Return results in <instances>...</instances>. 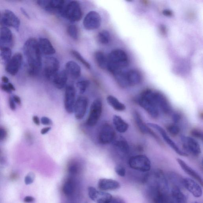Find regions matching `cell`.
I'll return each instance as SVG.
<instances>
[{"instance_id": "6da1fadb", "label": "cell", "mask_w": 203, "mask_h": 203, "mask_svg": "<svg viewBox=\"0 0 203 203\" xmlns=\"http://www.w3.org/2000/svg\"><path fill=\"white\" fill-rule=\"evenodd\" d=\"M23 50L28 65V73L31 76H35L39 73L42 67L41 53L38 42L33 38L28 39L25 43Z\"/></svg>"}, {"instance_id": "7a4b0ae2", "label": "cell", "mask_w": 203, "mask_h": 203, "mask_svg": "<svg viewBox=\"0 0 203 203\" xmlns=\"http://www.w3.org/2000/svg\"><path fill=\"white\" fill-rule=\"evenodd\" d=\"M107 70L114 74L117 71L125 69L129 64V59L124 51L115 49L109 54L108 57Z\"/></svg>"}, {"instance_id": "3957f363", "label": "cell", "mask_w": 203, "mask_h": 203, "mask_svg": "<svg viewBox=\"0 0 203 203\" xmlns=\"http://www.w3.org/2000/svg\"><path fill=\"white\" fill-rule=\"evenodd\" d=\"M152 90L147 89L144 91L138 99V102L151 117L156 119L159 117V110L152 96Z\"/></svg>"}, {"instance_id": "277c9868", "label": "cell", "mask_w": 203, "mask_h": 203, "mask_svg": "<svg viewBox=\"0 0 203 203\" xmlns=\"http://www.w3.org/2000/svg\"><path fill=\"white\" fill-rule=\"evenodd\" d=\"M66 2L61 16L71 21H79L82 16V9L79 3L76 1Z\"/></svg>"}, {"instance_id": "5b68a950", "label": "cell", "mask_w": 203, "mask_h": 203, "mask_svg": "<svg viewBox=\"0 0 203 203\" xmlns=\"http://www.w3.org/2000/svg\"><path fill=\"white\" fill-rule=\"evenodd\" d=\"M129 164L132 169L141 172H149L151 168L150 159L144 155H137L130 158Z\"/></svg>"}, {"instance_id": "8992f818", "label": "cell", "mask_w": 203, "mask_h": 203, "mask_svg": "<svg viewBox=\"0 0 203 203\" xmlns=\"http://www.w3.org/2000/svg\"><path fill=\"white\" fill-rule=\"evenodd\" d=\"M102 111V102L100 98H97L93 102L90 109L89 115L86 124L89 127H93L98 123Z\"/></svg>"}, {"instance_id": "52a82bcc", "label": "cell", "mask_w": 203, "mask_h": 203, "mask_svg": "<svg viewBox=\"0 0 203 203\" xmlns=\"http://www.w3.org/2000/svg\"><path fill=\"white\" fill-rule=\"evenodd\" d=\"M66 2L63 0H40L37 1L38 5L48 12L61 15Z\"/></svg>"}, {"instance_id": "ba28073f", "label": "cell", "mask_w": 203, "mask_h": 203, "mask_svg": "<svg viewBox=\"0 0 203 203\" xmlns=\"http://www.w3.org/2000/svg\"><path fill=\"white\" fill-rule=\"evenodd\" d=\"M20 25L19 19L12 12L9 10H5L2 12L0 18V26L2 27H14L18 31Z\"/></svg>"}, {"instance_id": "9c48e42d", "label": "cell", "mask_w": 203, "mask_h": 203, "mask_svg": "<svg viewBox=\"0 0 203 203\" xmlns=\"http://www.w3.org/2000/svg\"><path fill=\"white\" fill-rule=\"evenodd\" d=\"M115 137V130L111 124L105 123L101 126L98 136L100 143L104 145L109 144L114 141Z\"/></svg>"}, {"instance_id": "30bf717a", "label": "cell", "mask_w": 203, "mask_h": 203, "mask_svg": "<svg viewBox=\"0 0 203 203\" xmlns=\"http://www.w3.org/2000/svg\"><path fill=\"white\" fill-rule=\"evenodd\" d=\"M181 143L185 150L188 153L197 156L201 153V149L199 144L195 139L185 136H181Z\"/></svg>"}, {"instance_id": "8fae6325", "label": "cell", "mask_w": 203, "mask_h": 203, "mask_svg": "<svg viewBox=\"0 0 203 203\" xmlns=\"http://www.w3.org/2000/svg\"><path fill=\"white\" fill-rule=\"evenodd\" d=\"M148 125L149 127L154 128L157 130L158 132L161 135L163 140H165L168 145H169L171 148H172L174 151L178 154L181 156H187L188 154L186 152L182 151L180 150L177 145L170 139L169 136L168 135L167 133L165 131V130L162 128L160 126L157 124L154 123H149L147 124Z\"/></svg>"}, {"instance_id": "7c38bea8", "label": "cell", "mask_w": 203, "mask_h": 203, "mask_svg": "<svg viewBox=\"0 0 203 203\" xmlns=\"http://www.w3.org/2000/svg\"><path fill=\"white\" fill-rule=\"evenodd\" d=\"M76 91L73 85H69L66 87L65 91L64 105L66 112L68 114L73 112L74 108L76 101Z\"/></svg>"}, {"instance_id": "4fadbf2b", "label": "cell", "mask_w": 203, "mask_h": 203, "mask_svg": "<svg viewBox=\"0 0 203 203\" xmlns=\"http://www.w3.org/2000/svg\"><path fill=\"white\" fill-rule=\"evenodd\" d=\"M60 64L57 59L54 57L48 58L45 62L44 74L47 79L52 80L59 73Z\"/></svg>"}, {"instance_id": "5bb4252c", "label": "cell", "mask_w": 203, "mask_h": 203, "mask_svg": "<svg viewBox=\"0 0 203 203\" xmlns=\"http://www.w3.org/2000/svg\"><path fill=\"white\" fill-rule=\"evenodd\" d=\"M101 18L98 12L91 11L85 16L83 20L84 27L87 30H92L99 28L101 26Z\"/></svg>"}, {"instance_id": "9a60e30c", "label": "cell", "mask_w": 203, "mask_h": 203, "mask_svg": "<svg viewBox=\"0 0 203 203\" xmlns=\"http://www.w3.org/2000/svg\"><path fill=\"white\" fill-rule=\"evenodd\" d=\"M152 96L159 111L165 114H169L172 111V107L164 95L158 91H152Z\"/></svg>"}, {"instance_id": "2e32d148", "label": "cell", "mask_w": 203, "mask_h": 203, "mask_svg": "<svg viewBox=\"0 0 203 203\" xmlns=\"http://www.w3.org/2000/svg\"><path fill=\"white\" fill-rule=\"evenodd\" d=\"M13 45V38L11 30L7 27H0V50L11 49Z\"/></svg>"}, {"instance_id": "e0dca14e", "label": "cell", "mask_w": 203, "mask_h": 203, "mask_svg": "<svg viewBox=\"0 0 203 203\" xmlns=\"http://www.w3.org/2000/svg\"><path fill=\"white\" fill-rule=\"evenodd\" d=\"M88 105V100L86 97L79 96L76 100L73 112L77 120L82 119L86 114Z\"/></svg>"}, {"instance_id": "ac0fdd59", "label": "cell", "mask_w": 203, "mask_h": 203, "mask_svg": "<svg viewBox=\"0 0 203 203\" xmlns=\"http://www.w3.org/2000/svg\"><path fill=\"white\" fill-rule=\"evenodd\" d=\"M133 116L134 120L138 128L141 132L144 134L150 135L152 137L154 138L155 140L157 141L158 143L162 144L161 140L159 139V138L154 132H153L148 125H146L145 123L142 119L141 116L138 112L137 111H135L133 113Z\"/></svg>"}, {"instance_id": "d6986e66", "label": "cell", "mask_w": 203, "mask_h": 203, "mask_svg": "<svg viewBox=\"0 0 203 203\" xmlns=\"http://www.w3.org/2000/svg\"><path fill=\"white\" fill-rule=\"evenodd\" d=\"M88 191L90 198L96 203H107L112 198L111 194L98 191L93 187H88Z\"/></svg>"}, {"instance_id": "ffe728a7", "label": "cell", "mask_w": 203, "mask_h": 203, "mask_svg": "<svg viewBox=\"0 0 203 203\" xmlns=\"http://www.w3.org/2000/svg\"><path fill=\"white\" fill-rule=\"evenodd\" d=\"M22 56L21 53L14 54L6 64V71L12 75H15L18 72L22 62Z\"/></svg>"}, {"instance_id": "44dd1931", "label": "cell", "mask_w": 203, "mask_h": 203, "mask_svg": "<svg viewBox=\"0 0 203 203\" xmlns=\"http://www.w3.org/2000/svg\"><path fill=\"white\" fill-rule=\"evenodd\" d=\"M149 193L152 203H168L167 194L154 186H149Z\"/></svg>"}, {"instance_id": "7402d4cb", "label": "cell", "mask_w": 203, "mask_h": 203, "mask_svg": "<svg viewBox=\"0 0 203 203\" xmlns=\"http://www.w3.org/2000/svg\"><path fill=\"white\" fill-rule=\"evenodd\" d=\"M182 185L196 198H199L202 196V188L193 180L188 178H184L182 180Z\"/></svg>"}, {"instance_id": "603a6c76", "label": "cell", "mask_w": 203, "mask_h": 203, "mask_svg": "<svg viewBox=\"0 0 203 203\" xmlns=\"http://www.w3.org/2000/svg\"><path fill=\"white\" fill-rule=\"evenodd\" d=\"M177 162L179 164L182 170L186 173L195 179L199 182L201 186L203 185V180L202 178L196 171L190 167L185 161L180 158L177 159Z\"/></svg>"}, {"instance_id": "cb8c5ba5", "label": "cell", "mask_w": 203, "mask_h": 203, "mask_svg": "<svg viewBox=\"0 0 203 203\" xmlns=\"http://www.w3.org/2000/svg\"><path fill=\"white\" fill-rule=\"evenodd\" d=\"M120 187L119 182L114 180L102 179L98 181V187L100 190L102 191L116 190L120 188Z\"/></svg>"}, {"instance_id": "d4e9b609", "label": "cell", "mask_w": 203, "mask_h": 203, "mask_svg": "<svg viewBox=\"0 0 203 203\" xmlns=\"http://www.w3.org/2000/svg\"><path fill=\"white\" fill-rule=\"evenodd\" d=\"M38 42L41 53L46 55H50L55 53L54 47L47 39L40 38Z\"/></svg>"}, {"instance_id": "484cf974", "label": "cell", "mask_w": 203, "mask_h": 203, "mask_svg": "<svg viewBox=\"0 0 203 203\" xmlns=\"http://www.w3.org/2000/svg\"><path fill=\"white\" fill-rule=\"evenodd\" d=\"M66 71L68 75H69L73 79H76L80 76L81 69L79 65L73 61L68 62L66 64Z\"/></svg>"}, {"instance_id": "4316f807", "label": "cell", "mask_w": 203, "mask_h": 203, "mask_svg": "<svg viewBox=\"0 0 203 203\" xmlns=\"http://www.w3.org/2000/svg\"><path fill=\"white\" fill-rule=\"evenodd\" d=\"M127 78L129 87L139 85L141 82L142 79L141 74L135 69L127 71Z\"/></svg>"}, {"instance_id": "83f0119b", "label": "cell", "mask_w": 203, "mask_h": 203, "mask_svg": "<svg viewBox=\"0 0 203 203\" xmlns=\"http://www.w3.org/2000/svg\"><path fill=\"white\" fill-rule=\"evenodd\" d=\"M68 75L66 70L59 72L52 80L54 86L59 89L64 87L67 82Z\"/></svg>"}, {"instance_id": "f1b7e54d", "label": "cell", "mask_w": 203, "mask_h": 203, "mask_svg": "<svg viewBox=\"0 0 203 203\" xmlns=\"http://www.w3.org/2000/svg\"><path fill=\"white\" fill-rule=\"evenodd\" d=\"M113 122L118 132L124 133L128 130L129 124L120 116L114 115L113 117Z\"/></svg>"}, {"instance_id": "f546056e", "label": "cell", "mask_w": 203, "mask_h": 203, "mask_svg": "<svg viewBox=\"0 0 203 203\" xmlns=\"http://www.w3.org/2000/svg\"><path fill=\"white\" fill-rule=\"evenodd\" d=\"M127 71L124 69L117 71L113 74L117 84L122 88H127L129 87L127 80Z\"/></svg>"}, {"instance_id": "4dcf8cb0", "label": "cell", "mask_w": 203, "mask_h": 203, "mask_svg": "<svg viewBox=\"0 0 203 203\" xmlns=\"http://www.w3.org/2000/svg\"><path fill=\"white\" fill-rule=\"evenodd\" d=\"M172 198L176 203H186L187 202V198L185 194L181 191L179 187L174 186L172 191Z\"/></svg>"}, {"instance_id": "1f68e13d", "label": "cell", "mask_w": 203, "mask_h": 203, "mask_svg": "<svg viewBox=\"0 0 203 203\" xmlns=\"http://www.w3.org/2000/svg\"><path fill=\"white\" fill-rule=\"evenodd\" d=\"M106 100L108 103L115 111H122L126 109L125 105L120 102L116 98L113 96H108L107 97Z\"/></svg>"}, {"instance_id": "d6a6232c", "label": "cell", "mask_w": 203, "mask_h": 203, "mask_svg": "<svg viewBox=\"0 0 203 203\" xmlns=\"http://www.w3.org/2000/svg\"><path fill=\"white\" fill-rule=\"evenodd\" d=\"M94 56L97 66L101 69H107L108 60L105 54L102 52L97 51L96 52Z\"/></svg>"}, {"instance_id": "836d02e7", "label": "cell", "mask_w": 203, "mask_h": 203, "mask_svg": "<svg viewBox=\"0 0 203 203\" xmlns=\"http://www.w3.org/2000/svg\"><path fill=\"white\" fill-rule=\"evenodd\" d=\"M116 147L123 153L127 154L130 152V146L127 141L124 139H121L115 143Z\"/></svg>"}, {"instance_id": "e575fe53", "label": "cell", "mask_w": 203, "mask_h": 203, "mask_svg": "<svg viewBox=\"0 0 203 203\" xmlns=\"http://www.w3.org/2000/svg\"><path fill=\"white\" fill-rule=\"evenodd\" d=\"M62 190L64 193L67 196L72 195L75 191V185L73 181L70 179L68 180L64 185Z\"/></svg>"}, {"instance_id": "d590c367", "label": "cell", "mask_w": 203, "mask_h": 203, "mask_svg": "<svg viewBox=\"0 0 203 203\" xmlns=\"http://www.w3.org/2000/svg\"><path fill=\"white\" fill-rule=\"evenodd\" d=\"M11 49H6L1 50L0 53V63L7 64L11 59Z\"/></svg>"}, {"instance_id": "8d00e7d4", "label": "cell", "mask_w": 203, "mask_h": 203, "mask_svg": "<svg viewBox=\"0 0 203 203\" xmlns=\"http://www.w3.org/2000/svg\"><path fill=\"white\" fill-rule=\"evenodd\" d=\"M98 40L101 44L106 45L108 44L110 40V34L106 30H102L98 33Z\"/></svg>"}, {"instance_id": "74e56055", "label": "cell", "mask_w": 203, "mask_h": 203, "mask_svg": "<svg viewBox=\"0 0 203 203\" xmlns=\"http://www.w3.org/2000/svg\"><path fill=\"white\" fill-rule=\"evenodd\" d=\"M72 55L76 58L78 60H79L81 63H82L84 66L88 69H90L91 65L88 62H87L83 57L80 54L75 50H72Z\"/></svg>"}, {"instance_id": "f35d334b", "label": "cell", "mask_w": 203, "mask_h": 203, "mask_svg": "<svg viewBox=\"0 0 203 203\" xmlns=\"http://www.w3.org/2000/svg\"><path fill=\"white\" fill-rule=\"evenodd\" d=\"M68 33L70 37L73 40H78V31L77 27L75 25H70L68 27Z\"/></svg>"}, {"instance_id": "ab89813d", "label": "cell", "mask_w": 203, "mask_h": 203, "mask_svg": "<svg viewBox=\"0 0 203 203\" xmlns=\"http://www.w3.org/2000/svg\"><path fill=\"white\" fill-rule=\"evenodd\" d=\"M89 85L90 82L88 80L81 81L77 83V86L79 88V92L81 94L84 93Z\"/></svg>"}, {"instance_id": "60d3db41", "label": "cell", "mask_w": 203, "mask_h": 203, "mask_svg": "<svg viewBox=\"0 0 203 203\" xmlns=\"http://www.w3.org/2000/svg\"><path fill=\"white\" fill-rule=\"evenodd\" d=\"M79 169V165L76 162H71L68 167V172L72 175L77 174Z\"/></svg>"}, {"instance_id": "b9f144b4", "label": "cell", "mask_w": 203, "mask_h": 203, "mask_svg": "<svg viewBox=\"0 0 203 203\" xmlns=\"http://www.w3.org/2000/svg\"><path fill=\"white\" fill-rule=\"evenodd\" d=\"M167 130L170 134L173 136L177 135L180 131V129L179 126L175 124L169 125L167 127Z\"/></svg>"}, {"instance_id": "7bdbcfd3", "label": "cell", "mask_w": 203, "mask_h": 203, "mask_svg": "<svg viewBox=\"0 0 203 203\" xmlns=\"http://www.w3.org/2000/svg\"><path fill=\"white\" fill-rule=\"evenodd\" d=\"M169 175L170 180L174 184H178V186H179L178 184L181 185H181H182V180H183V179L181 178L180 176L176 173H174V172H171Z\"/></svg>"}, {"instance_id": "ee69618b", "label": "cell", "mask_w": 203, "mask_h": 203, "mask_svg": "<svg viewBox=\"0 0 203 203\" xmlns=\"http://www.w3.org/2000/svg\"><path fill=\"white\" fill-rule=\"evenodd\" d=\"M191 133L193 137L198 139H201V140H202L203 136V132L200 129L197 128L193 129L191 130Z\"/></svg>"}, {"instance_id": "f6af8a7d", "label": "cell", "mask_w": 203, "mask_h": 203, "mask_svg": "<svg viewBox=\"0 0 203 203\" xmlns=\"http://www.w3.org/2000/svg\"><path fill=\"white\" fill-rule=\"evenodd\" d=\"M35 175L33 172H30L25 177L24 179L25 183L26 185H30L33 183L35 179Z\"/></svg>"}, {"instance_id": "bcb514c9", "label": "cell", "mask_w": 203, "mask_h": 203, "mask_svg": "<svg viewBox=\"0 0 203 203\" xmlns=\"http://www.w3.org/2000/svg\"><path fill=\"white\" fill-rule=\"evenodd\" d=\"M115 170L117 175L119 176L124 177L125 176L126 174V170L123 166L121 165H118L116 167Z\"/></svg>"}, {"instance_id": "7dc6e473", "label": "cell", "mask_w": 203, "mask_h": 203, "mask_svg": "<svg viewBox=\"0 0 203 203\" xmlns=\"http://www.w3.org/2000/svg\"><path fill=\"white\" fill-rule=\"evenodd\" d=\"M41 124L43 125H50L53 124V122L52 120L49 118V117H43L41 119Z\"/></svg>"}, {"instance_id": "c3c4849f", "label": "cell", "mask_w": 203, "mask_h": 203, "mask_svg": "<svg viewBox=\"0 0 203 203\" xmlns=\"http://www.w3.org/2000/svg\"><path fill=\"white\" fill-rule=\"evenodd\" d=\"M7 136V132L6 129L0 127V141H2L6 138Z\"/></svg>"}, {"instance_id": "681fc988", "label": "cell", "mask_w": 203, "mask_h": 203, "mask_svg": "<svg viewBox=\"0 0 203 203\" xmlns=\"http://www.w3.org/2000/svg\"><path fill=\"white\" fill-rule=\"evenodd\" d=\"M181 118H182V116L178 112L174 113L172 115V120L175 124L179 123L180 121Z\"/></svg>"}, {"instance_id": "f907efd6", "label": "cell", "mask_w": 203, "mask_h": 203, "mask_svg": "<svg viewBox=\"0 0 203 203\" xmlns=\"http://www.w3.org/2000/svg\"><path fill=\"white\" fill-rule=\"evenodd\" d=\"M107 203H125V202L124 200L121 198L112 197L111 199Z\"/></svg>"}, {"instance_id": "816d5d0a", "label": "cell", "mask_w": 203, "mask_h": 203, "mask_svg": "<svg viewBox=\"0 0 203 203\" xmlns=\"http://www.w3.org/2000/svg\"><path fill=\"white\" fill-rule=\"evenodd\" d=\"M8 103L10 108L13 111H15L16 109V106L15 102L13 99L12 97H10L8 100Z\"/></svg>"}, {"instance_id": "f5cc1de1", "label": "cell", "mask_w": 203, "mask_h": 203, "mask_svg": "<svg viewBox=\"0 0 203 203\" xmlns=\"http://www.w3.org/2000/svg\"><path fill=\"white\" fill-rule=\"evenodd\" d=\"M0 88L3 91L8 93H10L12 92V91L10 89L8 85H6V84H1V85H0Z\"/></svg>"}, {"instance_id": "db71d44e", "label": "cell", "mask_w": 203, "mask_h": 203, "mask_svg": "<svg viewBox=\"0 0 203 203\" xmlns=\"http://www.w3.org/2000/svg\"><path fill=\"white\" fill-rule=\"evenodd\" d=\"M35 198L31 196H27L25 197L24 201L26 203H32L35 201Z\"/></svg>"}, {"instance_id": "11a10c76", "label": "cell", "mask_w": 203, "mask_h": 203, "mask_svg": "<svg viewBox=\"0 0 203 203\" xmlns=\"http://www.w3.org/2000/svg\"><path fill=\"white\" fill-rule=\"evenodd\" d=\"M163 14L164 15L166 16V17H170L172 15L173 13L170 10L166 9L164 10L163 11Z\"/></svg>"}, {"instance_id": "9f6ffc18", "label": "cell", "mask_w": 203, "mask_h": 203, "mask_svg": "<svg viewBox=\"0 0 203 203\" xmlns=\"http://www.w3.org/2000/svg\"><path fill=\"white\" fill-rule=\"evenodd\" d=\"M13 99L14 102L17 103L18 105H20L21 104V100L20 99V97L17 95H14L12 97Z\"/></svg>"}, {"instance_id": "6f0895ef", "label": "cell", "mask_w": 203, "mask_h": 203, "mask_svg": "<svg viewBox=\"0 0 203 203\" xmlns=\"http://www.w3.org/2000/svg\"><path fill=\"white\" fill-rule=\"evenodd\" d=\"M33 121L36 125L39 126L40 124V121L39 117L37 116H34L32 118Z\"/></svg>"}, {"instance_id": "680465c9", "label": "cell", "mask_w": 203, "mask_h": 203, "mask_svg": "<svg viewBox=\"0 0 203 203\" xmlns=\"http://www.w3.org/2000/svg\"><path fill=\"white\" fill-rule=\"evenodd\" d=\"M51 129V127H45V128L42 129L41 130H40V133L43 135L46 134L50 131Z\"/></svg>"}, {"instance_id": "91938a15", "label": "cell", "mask_w": 203, "mask_h": 203, "mask_svg": "<svg viewBox=\"0 0 203 203\" xmlns=\"http://www.w3.org/2000/svg\"><path fill=\"white\" fill-rule=\"evenodd\" d=\"M20 10H21V12H22V13L24 14V15L25 16V17H26L27 18H30V16H29L28 15V14L27 13L26 11L24 8H20Z\"/></svg>"}, {"instance_id": "94428289", "label": "cell", "mask_w": 203, "mask_h": 203, "mask_svg": "<svg viewBox=\"0 0 203 203\" xmlns=\"http://www.w3.org/2000/svg\"><path fill=\"white\" fill-rule=\"evenodd\" d=\"M160 31L162 34H166V29L165 26L162 25L160 27Z\"/></svg>"}, {"instance_id": "6125c7cd", "label": "cell", "mask_w": 203, "mask_h": 203, "mask_svg": "<svg viewBox=\"0 0 203 203\" xmlns=\"http://www.w3.org/2000/svg\"><path fill=\"white\" fill-rule=\"evenodd\" d=\"M1 80H2L3 82L5 83H8V82H9V79H8V78L6 76H2L1 78Z\"/></svg>"}, {"instance_id": "be15d7a7", "label": "cell", "mask_w": 203, "mask_h": 203, "mask_svg": "<svg viewBox=\"0 0 203 203\" xmlns=\"http://www.w3.org/2000/svg\"><path fill=\"white\" fill-rule=\"evenodd\" d=\"M8 87H9L10 89L12 91H15L16 90L15 88L14 87V85H13L11 83H8Z\"/></svg>"}, {"instance_id": "e7e4bbea", "label": "cell", "mask_w": 203, "mask_h": 203, "mask_svg": "<svg viewBox=\"0 0 203 203\" xmlns=\"http://www.w3.org/2000/svg\"><path fill=\"white\" fill-rule=\"evenodd\" d=\"M192 203H199L198 202H197V201H194V202H192Z\"/></svg>"}, {"instance_id": "03108f58", "label": "cell", "mask_w": 203, "mask_h": 203, "mask_svg": "<svg viewBox=\"0 0 203 203\" xmlns=\"http://www.w3.org/2000/svg\"><path fill=\"white\" fill-rule=\"evenodd\" d=\"M1 12H0V18H1Z\"/></svg>"}]
</instances>
